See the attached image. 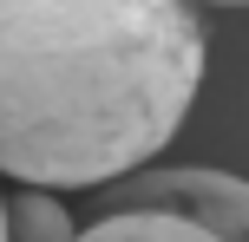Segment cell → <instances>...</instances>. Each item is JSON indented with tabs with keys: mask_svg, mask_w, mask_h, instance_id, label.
<instances>
[{
	"mask_svg": "<svg viewBox=\"0 0 249 242\" xmlns=\"http://www.w3.org/2000/svg\"><path fill=\"white\" fill-rule=\"evenodd\" d=\"M210 39L184 0H0V177L99 190L184 131Z\"/></svg>",
	"mask_w": 249,
	"mask_h": 242,
	"instance_id": "cell-1",
	"label": "cell"
},
{
	"mask_svg": "<svg viewBox=\"0 0 249 242\" xmlns=\"http://www.w3.org/2000/svg\"><path fill=\"white\" fill-rule=\"evenodd\" d=\"M92 216H177L216 242H249V183L216 164H138L92 190Z\"/></svg>",
	"mask_w": 249,
	"mask_h": 242,
	"instance_id": "cell-2",
	"label": "cell"
},
{
	"mask_svg": "<svg viewBox=\"0 0 249 242\" xmlns=\"http://www.w3.org/2000/svg\"><path fill=\"white\" fill-rule=\"evenodd\" d=\"M72 242H216V236L177 216H86Z\"/></svg>",
	"mask_w": 249,
	"mask_h": 242,
	"instance_id": "cell-4",
	"label": "cell"
},
{
	"mask_svg": "<svg viewBox=\"0 0 249 242\" xmlns=\"http://www.w3.org/2000/svg\"><path fill=\"white\" fill-rule=\"evenodd\" d=\"M79 216L53 190H0V242H72Z\"/></svg>",
	"mask_w": 249,
	"mask_h": 242,
	"instance_id": "cell-3",
	"label": "cell"
},
{
	"mask_svg": "<svg viewBox=\"0 0 249 242\" xmlns=\"http://www.w3.org/2000/svg\"><path fill=\"white\" fill-rule=\"evenodd\" d=\"M184 7H223L230 13V7H243V0H184Z\"/></svg>",
	"mask_w": 249,
	"mask_h": 242,
	"instance_id": "cell-5",
	"label": "cell"
}]
</instances>
